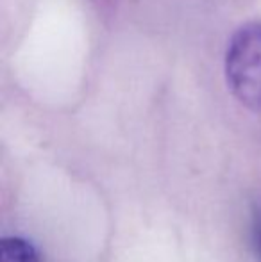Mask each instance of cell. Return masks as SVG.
<instances>
[{
    "mask_svg": "<svg viewBox=\"0 0 261 262\" xmlns=\"http://www.w3.org/2000/svg\"><path fill=\"white\" fill-rule=\"evenodd\" d=\"M252 241H254L256 253H258V259L261 262V207L256 210L254 221H252Z\"/></svg>",
    "mask_w": 261,
    "mask_h": 262,
    "instance_id": "cell-3",
    "label": "cell"
},
{
    "mask_svg": "<svg viewBox=\"0 0 261 262\" xmlns=\"http://www.w3.org/2000/svg\"><path fill=\"white\" fill-rule=\"evenodd\" d=\"M0 262H42L31 241L24 237H4L0 243Z\"/></svg>",
    "mask_w": 261,
    "mask_h": 262,
    "instance_id": "cell-2",
    "label": "cell"
},
{
    "mask_svg": "<svg viewBox=\"0 0 261 262\" xmlns=\"http://www.w3.org/2000/svg\"><path fill=\"white\" fill-rule=\"evenodd\" d=\"M226 80L240 104L261 111V21L233 34L226 52Z\"/></svg>",
    "mask_w": 261,
    "mask_h": 262,
    "instance_id": "cell-1",
    "label": "cell"
}]
</instances>
